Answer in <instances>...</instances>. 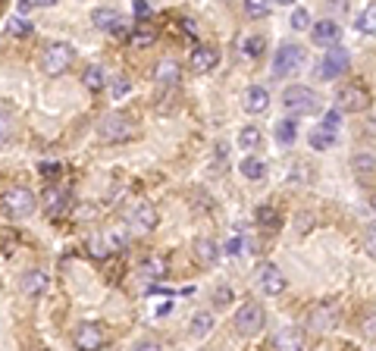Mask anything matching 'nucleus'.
Returning <instances> with one entry per match:
<instances>
[{
  "label": "nucleus",
  "mask_w": 376,
  "mask_h": 351,
  "mask_svg": "<svg viewBox=\"0 0 376 351\" xmlns=\"http://www.w3.org/2000/svg\"><path fill=\"white\" fill-rule=\"evenodd\" d=\"M342 320V305L339 298H320L317 305L304 314V329L307 333H329Z\"/></svg>",
  "instance_id": "obj_1"
},
{
  "label": "nucleus",
  "mask_w": 376,
  "mask_h": 351,
  "mask_svg": "<svg viewBox=\"0 0 376 351\" xmlns=\"http://www.w3.org/2000/svg\"><path fill=\"white\" fill-rule=\"evenodd\" d=\"M98 135L104 141H113V145H123V141H132L138 135V123L129 117V113H107L98 123Z\"/></svg>",
  "instance_id": "obj_2"
},
{
  "label": "nucleus",
  "mask_w": 376,
  "mask_h": 351,
  "mask_svg": "<svg viewBox=\"0 0 376 351\" xmlns=\"http://www.w3.org/2000/svg\"><path fill=\"white\" fill-rule=\"evenodd\" d=\"M282 107L292 117H314L320 110V94L307 85H288L282 91Z\"/></svg>",
  "instance_id": "obj_3"
},
{
  "label": "nucleus",
  "mask_w": 376,
  "mask_h": 351,
  "mask_svg": "<svg viewBox=\"0 0 376 351\" xmlns=\"http://www.w3.org/2000/svg\"><path fill=\"white\" fill-rule=\"evenodd\" d=\"M264 326H267V314H264V305H257V301H245V305L239 307V314H235V320H232L235 336H241V339H254V336H260Z\"/></svg>",
  "instance_id": "obj_4"
},
{
  "label": "nucleus",
  "mask_w": 376,
  "mask_h": 351,
  "mask_svg": "<svg viewBox=\"0 0 376 351\" xmlns=\"http://www.w3.org/2000/svg\"><path fill=\"white\" fill-rule=\"evenodd\" d=\"M123 220H126V226H129V232H135V235L154 232L157 223H160L154 204H147V201H132V204L123 211Z\"/></svg>",
  "instance_id": "obj_5"
},
{
  "label": "nucleus",
  "mask_w": 376,
  "mask_h": 351,
  "mask_svg": "<svg viewBox=\"0 0 376 351\" xmlns=\"http://www.w3.org/2000/svg\"><path fill=\"white\" fill-rule=\"evenodd\" d=\"M72 60H76V47L69 41H53V44H47V51L41 53V69L47 76H63L72 66Z\"/></svg>",
  "instance_id": "obj_6"
},
{
  "label": "nucleus",
  "mask_w": 376,
  "mask_h": 351,
  "mask_svg": "<svg viewBox=\"0 0 376 351\" xmlns=\"http://www.w3.org/2000/svg\"><path fill=\"white\" fill-rule=\"evenodd\" d=\"M0 204H4V213H6V217L22 220V217H29V213H35V204H38V201H35V194H32L25 185H13V188H6V192H4Z\"/></svg>",
  "instance_id": "obj_7"
},
{
  "label": "nucleus",
  "mask_w": 376,
  "mask_h": 351,
  "mask_svg": "<svg viewBox=\"0 0 376 351\" xmlns=\"http://www.w3.org/2000/svg\"><path fill=\"white\" fill-rule=\"evenodd\" d=\"M348 66H351L348 51H345V47H339V44H333V47H326V57L320 60L317 72H320V79H323V82H333V79L345 76Z\"/></svg>",
  "instance_id": "obj_8"
},
{
  "label": "nucleus",
  "mask_w": 376,
  "mask_h": 351,
  "mask_svg": "<svg viewBox=\"0 0 376 351\" xmlns=\"http://www.w3.org/2000/svg\"><path fill=\"white\" fill-rule=\"evenodd\" d=\"M301 63H304V47L295 41L282 44L276 51V60H273V76L282 79V76H288V72H298Z\"/></svg>",
  "instance_id": "obj_9"
},
{
  "label": "nucleus",
  "mask_w": 376,
  "mask_h": 351,
  "mask_svg": "<svg viewBox=\"0 0 376 351\" xmlns=\"http://www.w3.org/2000/svg\"><path fill=\"white\" fill-rule=\"evenodd\" d=\"M335 107L342 113H364L370 107V94H367L364 85H345L335 94Z\"/></svg>",
  "instance_id": "obj_10"
},
{
  "label": "nucleus",
  "mask_w": 376,
  "mask_h": 351,
  "mask_svg": "<svg viewBox=\"0 0 376 351\" xmlns=\"http://www.w3.org/2000/svg\"><path fill=\"white\" fill-rule=\"evenodd\" d=\"M257 286H260V292L264 295H282L286 292V273L276 267V263H260V270H257Z\"/></svg>",
  "instance_id": "obj_11"
},
{
  "label": "nucleus",
  "mask_w": 376,
  "mask_h": 351,
  "mask_svg": "<svg viewBox=\"0 0 376 351\" xmlns=\"http://www.w3.org/2000/svg\"><path fill=\"white\" fill-rule=\"evenodd\" d=\"M72 342H76V348H82V351H98V348H104L107 333L98 326V323H82V326L76 329V336H72Z\"/></svg>",
  "instance_id": "obj_12"
},
{
  "label": "nucleus",
  "mask_w": 376,
  "mask_h": 351,
  "mask_svg": "<svg viewBox=\"0 0 376 351\" xmlns=\"http://www.w3.org/2000/svg\"><path fill=\"white\" fill-rule=\"evenodd\" d=\"M91 22H94V29L107 32V35H119V32H126V19L119 16L116 10H107V6H98V10L91 13Z\"/></svg>",
  "instance_id": "obj_13"
},
{
  "label": "nucleus",
  "mask_w": 376,
  "mask_h": 351,
  "mask_svg": "<svg viewBox=\"0 0 376 351\" xmlns=\"http://www.w3.org/2000/svg\"><path fill=\"white\" fill-rule=\"evenodd\" d=\"M66 204H69V194L63 192V188H57V185H47L44 188V194H41V211L47 213V217H63L66 213Z\"/></svg>",
  "instance_id": "obj_14"
},
{
  "label": "nucleus",
  "mask_w": 376,
  "mask_h": 351,
  "mask_svg": "<svg viewBox=\"0 0 376 351\" xmlns=\"http://www.w3.org/2000/svg\"><path fill=\"white\" fill-rule=\"evenodd\" d=\"M220 63V51L217 47H207V44H198L192 51V57H188V66H192V72H213Z\"/></svg>",
  "instance_id": "obj_15"
},
{
  "label": "nucleus",
  "mask_w": 376,
  "mask_h": 351,
  "mask_svg": "<svg viewBox=\"0 0 376 351\" xmlns=\"http://www.w3.org/2000/svg\"><path fill=\"white\" fill-rule=\"evenodd\" d=\"M307 342V329L304 326H288L276 333V339H273V348L276 351H301Z\"/></svg>",
  "instance_id": "obj_16"
},
{
  "label": "nucleus",
  "mask_w": 376,
  "mask_h": 351,
  "mask_svg": "<svg viewBox=\"0 0 376 351\" xmlns=\"http://www.w3.org/2000/svg\"><path fill=\"white\" fill-rule=\"evenodd\" d=\"M241 107H245V113H267L270 91H267L264 85H248L245 94H241Z\"/></svg>",
  "instance_id": "obj_17"
},
{
  "label": "nucleus",
  "mask_w": 376,
  "mask_h": 351,
  "mask_svg": "<svg viewBox=\"0 0 376 351\" xmlns=\"http://www.w3.org/2000/svg\"><path fill=\"white\" fill-rule=\"evenodd\" d=\"M311 32H314V44H320V47H333V44H339V38H342V29L335 19H323V22H317Z\"/></svg>",
  "instance_id": "obj_18"
},
{
  "label": "nucleus",
  "mask_w": 376,
  "mask_h": 351,
  "mask_svg": "<svg viewBox=\"0 0 376 351\" xmlns=\"http://www.w3.org/2000/svg\"><path fill=\"white\" fill-rule=\"evenodd\" d=\"M179 76H182V66H179L176 60H160V63L154 66V82L163 88H176Z\"/></svg>",
  "instance_id": "obj_19"
},
{
  "label": "nucleus",
  "mask_w": 376,
  "mask_h": 351,
  "mask_svg": "<svg viewBox=\"0 0 376 351\" xmlns=\"http://www.w3.org/2000/svg\"><path fill=\"white\" fill-rule=\"evenodd\" d=\"M138 273L145 276V279H151V282L166 279V273H170V263H166V258H160V254H151V258L141 260Z\"/></svg>",
  "instance_id": "obj_20"
},
{
  "label": "nucleus",
  "mask_w": 376,
  "mask_h": 351,
  "mask_svg": "<svg viewBox=\"0 0 376 351\" xmlns=\"http://www.w3.org/2000/svg\"><path fill=\"white\" fill-rule=\"evenodd\" d=\"M47 292V273L44 270H29L22 276V295L25 298H41Z\"/></svg>",
  "instance_id": "obj_21"
},
{
  "label": "nucleus",
  "mask_w": 376,
  "mask_h": 351,
  "mask_svg": "<svg viewBox=\"0 0 376 351\" xmlns=\"http://www.w3.org/2000/svg\"><path fill=\"white\" fill-rule=\"evenodd\" d=\"M192 251H194V260H198L201 267H213V263L220 260V245L213 239H198Z\"/></svg>",
  "instance_id": "obj_22"
},
{
  "label": "nucleus",
  "mask_w": 376,
  "mask_h": 351,
  "mask_svg": "<svg viewBox=\"0 0 376 351\" xmlns=\"http://www.w3.org/2000/svg\"><path fill=\"white\" fill-rule=\"evenodd\" d=\"M213 314L210 310H198V314L192 317V326H188V333H192V339H204V336L213 333Z\"/></svg>",
  "instance_id": "obj_23"
},
{
  "label": "nucleus",
  "mask_w": 376,
  "mask_h": 351,
  "mask_svg": "<svg viewBox=\"0 0 376 351\" xmlns=\"http://www.w3.org/2000/svg\"><path fill=\"white\" fill-rule=\"evenodd\" d=\"M239 173L245 176L248 182H260V179H267V164H264L260 157H254V154H251V157H245V160L239 164Z\"/></svg>",
  "instance_id": "obj_24"
},
{
  "label": "nucleus",
  "mask_w": 376,
  "mask_h": 351,
  "mask_svg": "<svg viewBox=\"0 0 376 351\" xmlns=\"http://www.w3.org/2000/svg\"><path fill=\"white\" fill-rule=\"evenodd\" d=\"M335 138H339V132L326 129V126H314V132H311V147H314V151H329V147L335 145Z\"/></svg>",
  "instance_id": "obj_25"
},
{
  "label": "nucleus",
  "mask_w": 376,
  "mask_h": 351,
  "mask_svg": "<svg viewBox=\"0 0 376 351\" xmlns=\"http://www.w3.org/2000/svg\"><path fill=\"white\" fill-rule=\"evenodd\" d=\"M82 85L88 88V91H104L107 88V69L104 66H88V69L82 72Z\"/></svg>",
  "instance_id": "obj_26"
},
{
  "label": "nucleus",
  "mask_w": 376,
  "mask_h": 351,
  "mask_svg": "<svg viewBox=\"0 0 376 351\" xmlns=\"http://www.w3.org/2000/svg\"><path fill=\"white\" fill-rule=\"evenodd\" d=\"M351 170L358 179H370V176L376 173V157L373 154H354L351 157Z\"/></svg>",
  "instance_id": "obj_27"
},
{
  "label": "nucleus",
  "mask_w": 376,
  "mask_h": 351,
  "mask_svg": "<svg viewBox=\"0 0 376 351\" xmlns=\"http://www.w3.org/2000/svg\"><path fill=\"white\" fill-rule=\"evenodd\" d=\"M260 145H264V135H260L257 126H245V129L239 132V147H245V151H257Z\"/></svg>",
  "instance_id": "obj_28"
},
{
  "label": "nucleus",
  "mask_w": 376,
  "mask_h": 351,
  "mask_svg": "<svg viewBox=\"0 0 376 351\" xmlns=\"http://www.w3.org/2000/svg\"><path fill=\"white\" fill-rule=\"evenodd\" d=\"M358 32L361 35H376V4L364 6V13L358 16Z\"/></svg>",
  "instance_id": "obj_29"
},
{
  "label": "nucleus",
  "mask_w": 376,
  "mask_h": 351,
  "mask_svg": "<svg viewBox=\"0 0 376 351\" xmlns=\"http://www.w3.org/2000/svg\"><path fill=\"white\" fill-rule=\"evenodd\" d=\"M295 138H298V126H295L292 119H282V123H276V141H279V145H292Z\"/></svg>",
  "instance_id": "obj_30"
},
{
  "label": "nucleus",
  "mask_w": 376,
  "mask_h": 351,
  "mask_svg": "<svg viewBox=\"0 0 376 351\" xmlns=\"http://www.w3.org/2000/svg\"><path fill=\"white\" fill-rule=\"evenodd\" d=\"M245 13L251 19H267L270 16V0H245Z\"/></svg>",
  "instance_id": "obj_31"
},
{
  "label": "nucleus",
  "mask_w": 376,
  "mask_h": 351,
  "mask_svg": "<svg viewBox=\"0 0 376 351\" xmlns=\"http://www.w3.org/2000/svg\"><path fill=\"white\" fill-rule=\"evenodd\" d=\"M154 41H157V32L154 29H138V32H132V38H129L132 47H151Z\"/></svg>",
  "instance_id": "obj_32"
},
{
  "label": "nucleus",
  "mask_w": 376,
  "mask_h": 351,
  "mask_svg": "<svg viewBox=\"0 0 376 351\" xmlns=\"http://www.w3.org/2000/svg\"><path fill=\"white\" fill-rule=\"evenodd\" d=\"M288 22H292L295 32H307V29H311V13H307V10H295Z\"/></svg>",
  "instance_id": "obj_33"
},
{
  "label": "nucleus",
  "mask_w": 376,
  "mask_h": 351,
  "mask_svg": "<svg viewBox=\"0 0 376 351\" xmlns=\"http://www.w3.org/2000/svg\"><path fill=\"white\" fill-rule=\"evenodd\" d=\"M100 239H104V245H107V251H110V254L113 251H123V248H126V239L119 232H104Z\"/></svg>",
  "instance_id": "obj_34"
},
{
  "label": "nucleus",
  "mask_w": 376,
  "mask_h": 351,
  "mask_svg": "<svg viewBox=\"0 0 376 351\" xmlns=\"http://www.w3.org/2000/svg\"><path fill=\"white\" fill-rule=\"evenodd\" d=\"M257 223H260V226L276 229L279 226V217H276V211H273V207H260V211H257Z\"/></svg>",
  "instance_id": "obj_35"
},
{
  "label": "nucleus",
  "mask_w": 376,
  "mask_h": 351,
  "mask_svg": "<svg viewBox=\"0 0 376 351\" xmlns=\"http://www.w3.org/2000/svg\"><path fill=\"white\" fill-rule=\"evenodd\" d=\"M361 336H364V339H376V314L361 317Z\"/></svg>",
  "instance_id": "obj_36"
},
{
  "label": "nucleus",
  "mask_w": 376,
  "mask_h": 351,
  "mask_svg": "<svg viewBox=\"0 0 376 351\" xmlns=\"http://www.w3.org/2000/svg\"><path fill=\"white\" fill-rule=\"evenodd\" d=\"M107 85H110L113 98H123V94L129 91V79H126V76H113V79H107Z\"/></svg>",
  "instance_id": "obj_37"
},
{
  "label": "nucleus",
  "mask_w": 376,
  "mask_h": 351,
  "mask_svg": "<svg viewBox=\"0 0 376 351\" xmlns=\"http://www.w3.org/2000/svg\"><path fill=\"white\" fill-rule=\"evenodd\" d=\"M260 51H264V38H260V35H251V38L245 41V51H241V53H245V57H257Z\"/></svg>",
  "instance_id": "obj_38"
},
{
  "label": "nucleus",
  "mask_w": 376,
  "mask_h": 351,
  "mask_svg": "<svg viewBox=\"0 0 376 351\" xmlns=\"http://www.w3.org/2000/svg\"><path fill=\"white\" fill-rule=\"evenodd\" d=\"M88 251H91L98 260L110 254V251H107V245H104V239H100V235H91V239H88Z\"/></svg>",
  "instance_id": "obj_39"
},
{
  "label": "nucleus",
  "mask_w": 376,
  "mask_h": 351,
  "mask_svg": "<svg viewBox=\"0 0 376 351\" xmlns=\"http://www.w3.org/2000/svg\"><path fill=\"white\" fill-rule=\"evenodd\" d=\"M10 138H13V119L6 113H0V145H6Z\"/></svg>",
  "instance_id": "obj_40"
},
{
  "label": "nucleus",
  "mask_w": 376,
  "mask_h": 351,
  "mask_svg": "<svg viewBox=\"0 0 376 351\" xmlns=\"http://www.w3.org/2000/svg\"><path fill=\"white\" fill-rule=\"evenodd\" d=\"M213 301H217V307H229L232 305V289L229 286H220L217 295H213Z\"/></svg>",
  "instance_id": "obj_41"
},
{
  "label": "nucleus",
  "mask_w": 376,
  "mask_h": 351,
  "mask_svg": "<svg viewBox=\"0 0 376 351\" xmlns=\"http://www.w3.org/2000/svg\"><path fill=\"white\" fill-rule=\"evenodd\" d=\"M6 32H10V35H29V32H32V25L25 22V19H13V22L6 25Z\"/></svg>",
  "instance_id": "obj_42"
},
{
  "label": "nucleus",
  "mask_w": 376,
  "mask_h": 351,
  "mask_svg": "<svg viewBox=\"0 0 376 351\" xmlns=\"http://www.w3.org/2000/svg\"><path fill=\"white\" fill-rule=\"evenodd\" d=\"M364 248H367V254L370 258H376V223L370 229H367V235H364Z\"/></svg>",
  "instance_id": "obj_43"
},
{
  "label": "nucleus",
  "mask_w": 376,
  "mask_h": 351,
  "mask_svg": "<svg viewBox=\"0 0 376 351\" xmlns=\"http://www.w3.org/2000/svg\"><path fill=\"white\" fill-rule=\"evenodd\" d=\"M147 13H151V6H147V0H135V16L145 19Z\"/></svg>",
  "instance_id": "obj_44"
},
{
  "label": "nucleus",
  "mask_w": 376,
  "mask_h": 351,
  "mask_svg": "<svg viewBox=\"0 0 376 351\" xmlns=\"http://www.w3.org/2000/svg\"><path fill=\"white\" fill-rule=\"evenodd\" d=\"M22 6H53L57 0H19Z\"/></svg>",
  "instance_id": "obj_45"
},
{
  "label": "nucleus",
  "mask_w": 376,
  "mask_h": 351,
  "mask_svg": "<svg viewBox=\"0 0 376 351\" xmlns=\"http://www.w3.org/2000/svg\"><path fill=\"white\" fill-rule=\"evenodd\" d=\"M241 245H245L241 239H232L229 245H226V251H229V254H241Z\"/></svg>",
  "instance_id": "obj_46"
},
{
  "label": "nucleus",
  "mask_w": 376,
  "mask_h": 351,
  "mask_svg": "<svg viewBox=\"0 0 376 351\" xmlns=\"http://www.w3.org/2000/svg\"><path fill=\"white\" fill-rule=\"evenodd\" d=\"M41 170H44V176H57V170H60V166H57V164H44Z\"/></svg>",
  "instance_id": "obj_47"
},
{
  "label": "nucleus",
  "mask_w": 376,
  "mask_h": 351,
  "mask_svg": "<svg viewBox=\"0 0 376 351\" xmlns=\"http://www.w3.org/2000/svg\"><path fill=\"white\" fill-rule=\"evenodd\" d=\"M276 4H282V6H288V4H298V0H276Z\"/></svg>",
  "instance_id": "obj_48"
},
{
  "label": "nucleus",
  "mask_w": 376,
  "mask_h": 351,
  "mask_svg": "<svg viewBox=\"0 0 376 351\" xmlns=\"http://www.w3.org/2000/svg\"><path fill=\"white\" fill-rule=\"evenodd\" d=\"M373 211H376V194H373Z\"/></svg>",
  "instance_id": "obj_49"
}]
</instances>
